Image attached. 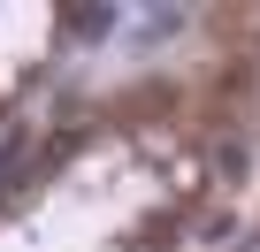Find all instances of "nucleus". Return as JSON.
Returning a JSON list of instances; mask_svg holds the SVG:
<instances>
[{
  "label": "nucleus",
  "mask_w": 260,
  "mask_h": 252,
  "mask_svg": "<svg viewBox=\"0 0 260 252\" xmlns=\"http://www.w3.org/2000/svg\"><path fill=\"white\" fill-rule=\"evenodd\" d=\"M16 161H23V138H0V184L16 176Z\"/></svg>",
  "instance_id": "nucleus-2"
},
{
  "label": "nucleus",
  "mask_w": 260,
  "mask_h": 252,
  "mask_svg": "<svg viewBox=\"0 0 260 252\" xmlns=\"http://www.w3.org/2000/svg\"><path fill=\"white\" fill-rule=\"evenodd\" d=\"M61 23H69L77 39H107V31H115V8H61Z\"/></svg>",
  "instance_id": "nucleus-1"
}]
</instances>
